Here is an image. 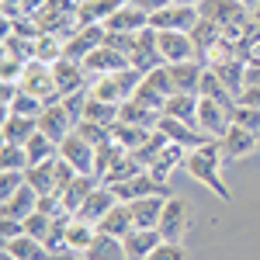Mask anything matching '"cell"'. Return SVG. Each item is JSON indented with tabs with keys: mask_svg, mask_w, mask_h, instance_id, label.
Wrapping results in <instances>:
<instances>
[{
	"mask_svg": "<svg viewBox=\"0 0 260 260\" xmlns=\"http://www.w3.org/2000/svg\"><path fill=\"white\" fill-rule=\"evenodd\" d=\"M104 28H108V31H132V35H136L142 28H149V14H142L139 7H132V4L125 0L118 11L104 21Z\"/></svg>",
	"mask_w": 260,
	"mask_h": 260,
	"instance_id": "cell-22",
	"label": "cell"
},
{
	"mask_svg": "<svg viewBox=\"0 0 260 260\" xmlns=\"http://www.w3.org/2000/svg\"><path fill=\"white\" fill-rule=\"evenodd\" d=\"M125 0H77V21L80 24H104Z\"/></svg>",
	"mask_w": 260,
	"mask_h": 260,
	"instance_id": "cell-26",
	"label": "cell"
},
{
	"mask_svg": "<svg viewBox=\"0 0 260 260\" xmlns=\"http://www.w3.org/2000/svg\"><path fill=\"white\" fill-rule=\"evenodd\" d=\"M31 160H28V149L24 146H4L0 153V170H28Z\"/></svg>",
	"mask_w": 260,
	"mask_h": 260,
	"instance_id": "cell-37",
	"label": "cell"
},
{
	"mask_svg": "<svg viewBox=\"0 0 260 260\" xmlns=\"http://www.w3.org/2000/svg\"><path fill=\"white\" fill-rule=\"evenodd\" d=\"M39 208V191L31 187V184H24L18 194H11L7 201H0V212H4V219H18L24 222L31 212Z\"/></svg>",
	"mask_w": 260,
	"mask_h": 260,
	"instance_id": "cell-19",
	"label": "cell"
},
{
	"mask_svg": "<svg viewBox=\"0 0 260 260\" xmlns=\"http://www.w3.org/2000/svg\"><path fill=\"white\" fill-rule=\"evenodd\" d=\"M101 233H111V236H118V240H125L132 229H136V219H132V208H128V201H115L111 205V212L104 215V219L98 222Z\"/></svg>",
	"mask_w": 260,
	"mask_h": 260,
	"instance_id": "cell-21",
	"label": "cell"
},
{
	"mask_svg": "<svg viewBox=\"0 0 260 260\" xmlns=\"http://www.w3.org/2000/svg\"><path fill=\"white\" fill-rule=\"evenodd\" d=\"M52 73H56V90H59V98H70V94H77V90H87V70H83V62L62 56V59L52 66Z\"/></svg>",
	"mask_w": 260,
	"mask_h": 260,
	"instance_id": "cell-12",
	"label": "cell"
},
{
	"mask_svg": "<svg viewBox=\"0 0 260 260\" xmlns=\"http://www.w3.org/2000/svg\"><path fill=\"white\" fill-rule=\"evenodd\" d=\"M240 104H250V108H260V83H246L240 94Z\"/></svg>",
	"mask_w": 260,
	"mask_h": 260,
	"instance_id": "cell-43",
	"label": "cell"
},
{
	"mask_svg": "<svg viewBox=\"0 0 260 260\" xmlns=\"http://www.w3.org/2000/svg\"><path fill=\"white\" fill-rule=\"evenodd\" d=\"M59 156L66 163H73L80 174H94V160H98V146H90V142L83 139L80 132L73 128L66 139L59 142Z\"/></svg>",
	"mask_w": 260,
	"mask_h": 260,
	"instance_id": "cell-7",
	"label": "cell"
},
{
	"mask_svg": "<svg viewBox=\"0 0 260 260\" xmlns=\"http://www.w3.org/2000/svg\"><path fill=\"white\" fill-rule=\"evenodd\" d=\"M28 160H31V167H39V163H52L56 156H59V142L49 139V136H42V132H35L31 139H28Z\"/></svg>",
	"mask_w": 260,
	"mask_h": 260,
	"instance_id": "cell-31",
	"label": "cell"
},
{
	"mask_svg": "<svg viewBox=\"0 0 260 260\" xmlns=\"http://www.w3.org/2000/svg\"><path fill=\"white\" fill-rule=\"evenodd\" d=\"M45 0H21V14H28V11H39Z\"/></svg>",
	"mask_w": 260,
	"mask_h": 260,
	"instance_id": "cell-44",
	"label": "cell"
},
{
	"mask_svg": "<svg viewBox=\"0 0 260 260\" xmlns=\"http://www.w3.org/2000/svg\"><path fill=\"white\" fill-rule=\"evenodd\" d=\"M229 125H233V111L229 108H222V104H215L208 98L198 101V128L208 139H222L229 132Z\"/></svg>",
	"mask_w": 260,
	"mask_h": 260,
	"instance_id": "cell-10",
	"label": "cell"
},
{
	"mask_svg": "<svg viewBox=\"0 0 260 260\" xmlns=\"http://www.w3.org/2000/svg\"><path fill=\"white\" fill-rule=\"evenodd\" d=\"M24 177H28V184H31L39 194H56V160L39 163V167H28Z\"/></svg>",
	"mask_w": 260,
	"mask_h": 260,
	"instance_id": "cell-34",
	"label": "cell"
},
{
	"mask_svg": "<svg viewBox=\"0 0 260 260\" xmlns=\"http://www.w3.org/2000/svg\"><path fill=\"white\" fill-rule=\"evenodd\" d=\"M156 128H142V125H125V121H118L115 128H111V139L118 142L121 149H128V153H136L142 142H149V136H153Z\"/></svg>",
	"mask_w": 260,
	"mask_h": 260,
	"instance_id": "cell-30",
	"label": "cell"
},
{
	"mask_svg": "<svg viewBox=\"0 0 260 260\" xmlns=\"http://www.w3.org/2000/svg\"><path fill=\"white\" fill-rule=\"evenodd\" d=\"M128 4H132V7H139L142 14H149V18H153V14H156V11H163L170 0H128Z\"/></svg>",
	"mask_w": 260,
	"mask_h": 260,
	"instance_id": "cell-42",
	"label": "cell"
},
{
	"mask_svg": "<svg viewBox=\"0 0 260 260\" xmlns=\"http://www.w3.org/2000/svg\"><path fill=\"white\" fill-rule=\"evenodd\" d=\"M198 98L215 101V104H222V108H229V111H236V104H240V98H236V94L229 90V83L222 80V77L215 73V70H212V66H205V77H201Z\"/></svg>",
	"mask_w": 260,
	"mask_h": 260,
	"instance_id": "cell-16",
	"label": "cell"
},
{
	"mask_svg": "<svg viewBox=\"0 0 260 260\" xmlns=\"http://www.w3.org/2000/svg\"><path fill=\"white\" fill-rule=\"evenodd\" d=\"M118 108H121V104H108V101L87 98L83 121H98V125H108V128H115V125H118Z\"/></svg>",
	"mask_w": 260,
	"mask_h": 260,
	"instance_id": "cell-32",
	"label": "cell"
},
{
	"mask_svg": "<svg viewBox=\"0 0 260 260\" xmlns=\"http://www.w3.org/2000/svg\"><path fill=\"white\" fill-rule=\"evenodd\" d=\"M115 201H118V194H115L108 184H98V187L87 194V201H83L80 208H77V219L94 222V225H98V222L104 219L108 212H111V205H115Z\"/></svg>",
	"mask_w": 260,
	"mask_h": 260,
	"instance_id": "cell-15",
	"label": "cell"
},
{
	"mask_svg": "<svg viewBox=\"0 0 260 260\" xmlns=\"http://www.w3.org/2000/svg\"><path fill=\"white\" fill-rule=\"evenodd\" d=\"M94 236H98V225L94 222H83V219H70V225H66V246H73V250H87L90 243H94Z\"/></svg>",
	"mask_w": 260,
	"mask_h": 260,
	"instance_id": "cell-33",
	"label": "cell"
},
{
	"mask_svg": "<svg viewBox=\"0 0 260 260\" xmlns=\"http://www.w3.org/2000/svg\"><path fill=\"white\" fill-rule=\"evenodd\" d=\"M83 70L94 73V77H108V73H118V70H128V56H121L118 49H111L108 42L94 49L87 59H83Z\"/></svg>",
	"mask_w": 260,
	"mask_h": 260,
	"instance_id": "cell-13",
	"label": "cell"
},
{
	"mask_svg": "<svg viewBox=\"0 0 260 260\" xmlns=\"http://www.w3.org/2000/svg\"><path fill=\"white\" fill-rule=\"evenodd\" d=\"M163 205H167V194H146V198L128 201V208H132V219H136V225H146V229H156V225H160Z\"/></svg>",
	"mask_w": 260,
	"mask_h": 260,
	"instance_id": "cell-20",
	"label": "cell"
},
{
	"mask_svg": "<svg viewBox=\"0 0 260 260\" xmlns=\"http://www.w3.org/2000/svg\"><path fill=\"white\" fill-rule=\"evenodd\" d=\"M222 160L225 163H236V160H246L250 153L260 149V136L257 132H246L240 125H229V132L222 136Z\"/></svg>",
	"mask_w": 260,
	"mask_h": 260,
	"instance_id": "cell-9",
	"label": "cell"
},
{
	"mask_svg": "<svg viewBox=\"0 0 260 260\" xmlns=\"http://www.w3.org/2000/svg\"><path fill=\"white\" fill-rule=\"evenodd\" d=\"M21 87H24L28 94L42 98L45 104H49V101H59L56 73H52V66H49V62H39V59L28 62V66H24V77H21Z\"/></svg>",
	"mask_w": 260,
	"mask_h": 260,
	"instance_id": "cell-4",
	"label": "cell"
},
{
	"mask_svg": "<svg viewBox=\"0 0 260 260\" xmlns=\"http://www.w3.org/2000/svg\"><path fill=\"white\" fill-rule=\"evenodd\" d=\"M73 128H77V121H73L70 111H66L62 101H49L45 111L39 115V132H42V136H49V139H56V142H62Z\"/></svg>",
	"mask_w": 260,
	"mask_h": 260,
	"instance_id": "cell-6",
	"label": "cell"
},
{
	"mask_svg": "<svg viewBox=\"0 0 260 260\" xmlns=\"http://www.w3.org/2000/svg\"><path fill=\"white\" fill-rule=\"evenodd\" d=\"M21 233H24V222H18V219H4L0 222V236H4V243L14 240V236H21Z\"/></svg>",
	"mask_w": 260,
	"mask_h": 260,
	"instance_id": "cell-41",
	"label": "cell"
},
{
	"mask_svg": "<svg viewBox=\"0 0 260 260\" xmlns=\"http://www.w3.org/2000/svg\"><path fill=\"white\" fill-rule=\"evenodd\" d=\"M170 70V80L177 94H198L201 77H205V62L201 59H187V62H167Z\"/></svg>",
	"mask_w": 260,
	"mask_h": 260,
	"instance_id": "cell-14",
	"label": "cell"
},
{
	"mask_svg": "<svg viewBox=\"0 0 260 260\" xmlns=\"http://www.w3.org/2000/svg\"><path fill=\"white\" fill-rule=\"evenodd\" d=\"M240 4H243V7H246V11H250V14H253V7H257L260 0H240Z\"/></svg>",
	"mask_w": 260,
	"mask_h": 260,
	"instance_id": "cell-45",
	"label": "cell"
},
{
	"mask_svg": "<svg viewBox=\"0 0 260 260\" xmlns=\"http://www.w3.org/2000/svg\"><path fill=\"white\" fill-rule=\"evenodd\" d=\"M142 170H146V167H142V163L136 160L132 153H125V156H121V160L115 163V167H111L104 177H101V184H121V180H132L136 174H142Z\"/></svg>",
	"mask_w": 260,
	"mask_h": 260,
	"instance_id": "cell-35",
	"label": "cell"
},
{
	"mask_svg": "<svg viewBox=\"0 0 260 260\" xmlns=\"http://www.w3.org/2000/svg\"><path fill=\"white\" fill-rule=\"evenodd\" d=\"M156 229H160V236L167 243H180L184 240V233H187V201L184 198H167Z\"/></svg>",
	"mask_w": 260,
	"mask_h": 260,
	"instance_id": "cell-11",
	"label": "cell"
},
{
	"mask_svg": "<svg viewBox=\"0 0 260 260\" xmlns=\"http://www.w3.org/2000/svg\"><path fill=\"white\" fill-rule=\"evenodd\" d=\"M156 132H163L170 142H177V146H184V149H198V146H205V142H208V136L201 132L198 125L180 121V118H170V115H160Z\"/></svg>",
	"mask_w": 260,
	"mask_h": 260,
	"instance_id": "cell-8",
	"label": "cell"
},
{
	"mask_svg": "<svg viewBox=\"0 0 260 260\" xmlns=\"http://www.w3.org/2000/svg\"><path fill=\"white\" fill-rule=\"evenodd\" d=\"M4 250H7L14 260H52V250H49L42 240L28 236V233H21V236H14V240H7V243H4Z\"/></svg>",
	"mask_w": 260,
	"mask_h": 260,
	"instance_id": "cell-23",
	"label": "cell"
},
{
	"mask_svg": "<svg viewBox=\"0 0 260 260\" xmlns=\"http://www.w3.org/2000/svg\"><path fill=\"white\" fill-rule=\"evenodd\" d=\"M222 167H225V160H222V142L219 139H208L205 146H198V149H187V160H184L187 177L194 180V184H201V187H208L219 201L229 205L236 194H233V187L222 180Z\"/></svg>",
	"mask_w": 260,
	"mask_h": 260,
	"instance_id": "cell-1",
	"label": "cell"
},
{
	"mask_svg": "<svg viewBox=\"0 0 260 260\" xmlns=\"http://www.w3.org/2000/svg\"><path fill=\"white\" fill-rule=\"evenodd\" d=\"M198 101H201L198 94H170V98H167V104H163V115L198 125Z\"/></svg>",
	"mask_w": 260,
	"mask_h": 260,
	"instance_id": "cell-28",
	"label": "cell"
},
{
	"mask_svg": "<svg viewBox=\"0 0 260 260\" xmlns=\"http://www.w3.org/2000/svg\"><path fill=\"white\" fill-rule=\"evenodd\" d=\"M52 222H56L52 215H45V212H39V208H35V212L24 219V233L45 243V240H49V233H52Z\"/></svg>",
	"mask_w": 260,
	"mask_h": 260,
	"instance_id": "cell-36",
	"label": "cell"
},
{
	"mask_svg": "<svg viewBox=\"0 0 260 260\" xmlns=\"http://www.w3.org/2000/svg\"><path fill=\"white\" fill-rule=\"evenodd\" d=\"M94 187H98V177H94V174H77V180H73L66 191H59V194H62V205H66V212H73V215H77V208L87 201V194H90Z\"/></svg>",
	"mask_w": 260,
	"mask_h": 260,
	"instance_id": "cell-29",
	"label": "cell"
},
{
	"mask_svg": "<svg viewBox=\"0 0 260 260\" xmlns=\"http://www.w3.org/2000/svg\"><path fill=\"white\" fill-rule=\"evenodd\" d=\"M35 132H39V118L14 115V111L4 115V146H28V139Z\"/></svg>",
	"mask_w": 260,
	"mask_h": 260,
	"instance_id": "cell-17",
	"label": "cell"
},
{
	"mask_svg": "<svg viewBox=\"0 0 260 260\" xmlns=\"http://www.w3.org/2000/svg\"><path fill=\"white\" fill-rule=\"evenodd\" d=\"M233 125H240V128H246V132H257V136H260V108L236 104V111H233Z\"/></svg>",
	"mask_w": 260,
	"mask_h": 260,
	"instance_id": "cell-38",
	"label": "cell"
},
{
	"mask_svg": "<svg viewBox=\"0 0 260 260\" xmlns=\"http://www.w3.org/2000/svg\"><path fill=\"white\" fill-rule=\"evenodd\" d=\"M118 121H125V125H142V128H156L160 111H153L142 101L128 98V101H121V108H118Z\"/></svg>",
	"mask_w": 260,
	"mask_h": 260,
	"instance_id": "cell-27",
	"label": "cell"
},
{
	"mask_svg": "<svg viewBox=\"0 0 260 260\" xmlns=\"http://www.w3.org/2000/svg\"><path fill=\"white\" fill-rule=\"evenodd\" d=\"M146 260H187V250H184V243H167L163 240Z\"/></svg>",
	"mask_w": 260,
	"mask_h": 260,
	"instance_id": "cell-40",
	"label": "cell"
},
{
	"mask_svg": "<svg viewBox=\"0 0 260 260\" xmlns=\"http://www.w3.org/2000/svg\"><path fill=\"white\" fill-rule=\"evenodd\" d=\"M201 21L198 7H187V4H167L163 11H156L149 18V28L156 31H194Z\"/></svg>",
	"mask_w": 260,
	"mask_h": 260,
	"instance_id": "cell-2",
	"label": "cell"
},
{
	"mask_svg": "<svg viewBox=\"0 0 260 260\" xmlns=\"http://www.w3.org/2000/svg\"><path fill=\"white\" fill-rule=\"evenodd\" d=\"M156 49H160L163 62L198 59V42L191 31H156Z\"/></svg>",
	"mask_w": 260,
	"mask_h": 260,
	"instance_id": "cell-3",
	"label": "cell"
},
{
	"mask_svg": "<svg viewBox=\"0 0 260 260\" xmlns=\"http://www.w3.org/2000/svg\"><path fill=\"white\" fill-rule=\"evenodd\" d=\"M253 21H257V24H260V4H257V7H253Z\"/></svg>",
	"mask_w": 260,
	"mask_h": 260,
	"instance_id": "cell-47",
	"label": "cell"
},
{
	"mask_svg": "<svg viewBox=\"0 0 260 260\" xmlns=\"http://www.w3.org/2000/svg\"><path fill=\"white\" fill-rule=\"evenodd\" d=\"M184 160H187V149H184V146H177V142H167V146L160 149V156L149 163L146 170H149L156 180H163V184H167V177L174 174V167H184Z\"/></svg>",
	"mask_w": 260,
	"mask_h": 260,
	"instance_id": "cell-24",
	"label": "cell"
},
{
	"mask_svg": "<svg viewBox=\"0 0 260 260\" xmlns=\"http://www.w3.org/2000/svg\"><path fill=\"white\" fill-rule=\"evenodd\" d=\"M163 243L160 229H146V225H136L128 236H125V253H128V260H146L156 246Z\"/></svg>",
	"mask_w": 260,
	"mask_h": 260,
	"instance_id": "cell-18",
	"label": "cell"
},
{
	"mask_svg": "<svg viewBox=\"0 0 260 260\" xmlns=\"http://www.w3.org/2000/svg\"><path fill=\"white\" fill-rule=\"evenodd\" d=\"M170 4H187V7H201V0H170Z\"/></svg>",
	"mask_w": 260,
	"mask_h": 260,
	"instance_id": "cell-46",
	"label": "cell"
},
{
	"mask_svg": "<svg viewBox=\"0 0 260 260\" xmlns=\"http://www.w3.org/2000/svg\"><path fill=\"white\" fill-rule=\"evenodd\" d=\"M108 42V28L104 24H80L70 39H66V59L83 62L94 49H101Z\"/></svg>",
	"mask_w": 260,
	"mask_h": 260,
	"instance_id": "cell-5",
	"label": "cell"
},
{
	"mask_svg": "<svg viewBox=\"0 0 260 260\" xmlns=\"http://www.w3.org/2000/svg\"><path fill=\"white\" fill-rule=\"evenodd\" d=\"M77 132H80L90 146H104V142H111V128H108V125H98V121H80Z\"/></svg>",
	"mask_w": 260,
	"mask_h": 260,
	"instance_id": "cell-39",
	"label": "cell"
},
{
	"mask_svg": "<svg viewBox=\"0 0 260 260\" xmlns=\"http://www.w3.org/2000/svg\"><path fill=\"white\" fill-rule=\"evenodd\" d=\"M83 253H87V260H128L125 240L111 236V233H101V229H98V236H94V243H90Z\"/></svg>",
	"mask_w": 260,
	"mask_h": 260,
	"instance_id": "cell-25",
	"label": "cell"
}]
</instances>
